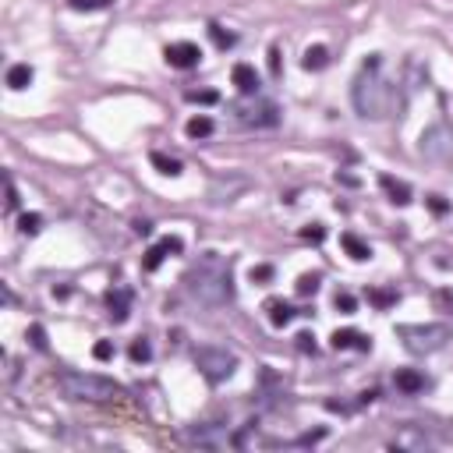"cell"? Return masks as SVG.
Returning a JSON list of instances; mask_svg holds the SVG:
<instances>
[{
    "label": "cell",
    "mask_w": 453,
    "mask_h": 453,
    "mask_svg": "<svg viewBox=\"0 0 453 453\" xmlns=\"http://www.w3.org/2000/svg\"><path fill=\"white\" fill-rule=\"evenodd\" d=\"M4 192H8V213H15L18 209V188H15V181H11V174H4Z\"/></svg>",
    "instance_id": "obj_32"
},
{
    "label": "cell",
    "mask_w": 453,
    "mask_h": 453,
    "mask_svg": "<svg viewBox=\"0 0 453 453\" xmlns=\"http://www.w3.org/2000/svg\"><path fill=\"white\" fill-rule=\"evenodd\" d=\"M365 297H369V305H376L379 312L394 308L397 301H400V294H397L394 287H369V290H365Z\"/></svg>",
    "instance_id": "obj_19"
},
{
    "label": "cell",
    "mask_w": 453,
    "mask_h": 453,
    "mask_svg": "<svg viewBox=\"0 0 453 453\" xmlns=\"http://www.w3.org/2000/svg\"><path fill=\"white\" fill-rule=\"evenodd\" d=\"M53 297H60V301L71 297V287H53Z\"/></svg>",
    "instance_id": "obj_42"
},
{
    "label": "cell",
    "mask_w": 453,
    "mask_h": 453,
    "mask_svg": "<svg viewBox=\"0 0 453 453\" xmlns=\"http://www.w3.org/2000/svg\"><path fill=\"white\" fill-rule=\"evenodd\" d=\"M135 234L149 237V234H153V223H149V220H135Z\"/></svg>",
    "instance_id": "obj_39"
},
{
    "label": "cell",
    "mask_w": 453,
    "mask_h": 453,
    "mask_svg": "<svg viewBox=\"0 0 453 453\" xmlns=\"http://www.w3.org/2000/svg\"><path fill=\"white\" fill-rule=\"evenodd\" d=\"M131 305H135V290L131 287H110L107 290V312H110V319L117 326L131 319Z\"/></svg>",
    "instance_id": "obj_9"
},
{
    "label": "cell",
    "mask_w": 453,
    "mask_h": 453,
    "mask_svg": "<svg viewBox=\"0 0 453 453\" xmlns=\"http://www.w3.org/2000/svg\"><path fill=\"white\" fill-rule=\"evenodd\" d=\"M209 36H213V43H216L220 50H234V46H237V36L227 33L223 25H209Z\"/></svg>",
    "instance_id": "obj_27"
},
{
    "label": "cell",
    "mask_w": 453,
    "mask_h": 453,
    "mask_svg": "<svg viewBox=\"0 0 453 453\" xmlns=\"http://www.w3.org/2000/svg\"><path fill=\"white\" fill-rule=\"evenodd\" d=\"M436 301H439V305H453V290H439Z\"/></svg>",
    "instance_id": "obj_41"
},
{
    "label": "cell",
    "mask_w": 453,
    "mask_h": 453,
    "mask_svg": "<svg viewBox=\"0 0 453 453\" xmlns=\"http://www.w3.org/2000/svg\"><path fill=\"white\" fill-rule=\"evenodd\" d=\"M195 369L205 376V382L220 386V382H227V379L234 376L237 354L227 351V347H198V351H195Z\"/></svg>",
    "instance_id": "obj_5"
},
{
    "label": "cell",
    "mask_w": 453,
    "mask_h": 453,
    "mask_svg": "<svg viewBox=\"0 0 453 453\" xmlns=\"http://www.w3.org/2000/svg\"><path fill=\"white\" fill-rule=\"evenodd\" d=\"M18 230H21L25 237H36V234L43 230V216H39V213H21V216H18Z\"/></svg>",
    "instance_id": "obj_25"
},
{
    "label": "cell",
    "mask_w": 453,
    "mask_h": 453,
    "mask_svg": "<svg viewBox=\"0 0 453 453\" xmlns=\"http://www.w3.org/2000/svg\"><path fill=\"white\" fill-rule=\"evenodd\" d=\"M93 358H96V361H110V358H113V344H110V340H100V344L93 347Z\"/></svg>",
    "instance_id": "obj_36"
},
{
    "label": "cell",
    "mask_w": 453,
    "mask_h": 453,
    "mask_svg": "<svg viewBox=\"0 0 453 453\" xmlns=\"http://www.w3.org/2000/svg\"><path fill=\"white\" fill-rule=\"evenodd\" d=\"M185 100H188V103H198V107H216V103H220V93H216V89H188Z\"/></svg>",
    "instance_id": "obj_23"
},
{
    "label": "cell",
    "mask_w": 453,
    "mask_h": 453,
    "mask_svg": "<svg viewBox=\"0 0 453 453\" xmlns=\"http://www.w3.org/2000/svg\"><path fill=\"white\" fill-rule=\"evenodd\" d=\"M351 100H354V110L361 117H386V107H389V85L382 78V53H369L361 60V71L351 85Z\"/></svg>",
    "instance_id": "obj_2"
},
{
    "label": "cell",
    "mask_w": 453,
    "mask_h": 453,
    "mask_svg": "<svg viewBox=\"0 0 453 453\" xmlns=\"http://www.w3.org/2000/svg\"><path fill=\"white\" fill-rule=\"evenodd\" d=\"M333 305H337V312L354 315V312H358V297H354V294H347V290H337V294H333Z\"/></svg>",
    "instance_id": "obj_29"
},
{
    "label": "cell",
    "mask_w": 453,
    "mask_h": 453,
    "mask_svg": "<svg viewBox=\"0 0 453 453\" xmlns=\"http://www.w3.org/2000/svg\"><path fill=\"white\" fill-rule=\"evenodd\" d=\"M185 294L202 308H223L234 301V266L220 252H202L185 273Z\"/></svg>",
    "instance_id": "obj_1"
},
{
    "label": "cell",
    "mask_w": 453,
    "mask_h": 453,
    "mask_svg": "<svg viewBox=\"0 0 453 453\" xmlns=\"http://www.w3.org/2000/svg\"><path fill=\"white\" fill-rule=\"evenodd\" d=\"M128 358L135 361V365H145L149 358H153V344H149L145 337H138V340H131V347H128Z\"/></svg>",
    "instance_id": "obj_24"
},
{
    "label": "cell",
    "mask_w": 453,
    "mask_h": 453,
    "mask_svg": "<svg viewBox=\"0 0 453 453\" xmlns=\"http://www.w3.org/2000/svg\"><path fill=\"white\" fill-rule=\"evenodd\" d=\"M297 351L301 354H315L319 347H315V337L312 333H297Z\"/></svg>",
    "instance_id": "obj_34"
},
{
    "label": "cell",
    "mask_w": 453,
    "mask_h": 453,
    "mask_svg": "<svg viewBox=\"0 0 453 453\" xmlns=\"http://www.w3.org/2000/svg\"><path fill=\"white\" fill-rule=\"evenodd\" d=\"M319 284H322V277H319V273H305V277H297L294 290H297V297H312V294L319 290Z\"/></svg>",
    "instance_id": "obj_26"
},
{
    "label": "cell",
    "mask_w": 453,
    "mask_h": 453,
    "mask_svg": "<svg viewBox=\"0 0 453 453\" xmlns=\"http://www.w3.org/2000/svg\"><path fill=\"white\" fill-rule=\"evenodd\" d=\"M71 11H103L110 8V0H68Z\"/></svg>",
    "instance_id": "obj_31"
},
{
    "label": "cell",
    "mask_w": 453,
    "mask_h": 453,
    "mask_svg": "<svg viewBox=\"0 0 453 453\" xmlns=\"http://www.w3.org/2000/svg\"><path fill=\"white\" fill-rule=\"evenodd\" d=\"M397 337L411 354H436L450 344L453 329L446 322H425V326H397Z\"/></svg>",
    "instance_id": "obj_4"
},
{
    "label": "cell",
    "mask_w": 453,
    "mask_h": 453,
    "mask_svg": "<svg viewBox=\"0 0 453 453\" xmlns=\"http://www.w3.org/2000/svg\"><path fill=\"white\" fill-rule=\"evenodd\" d=\"M340 245H344V252H347L354 262H369V259H372V245H369V241H361L358 234H351V230L340 234Z\"/></svg>",
    "instance_id": "obj_17"
},
{
    "label": "cell",
    "mask_w": 453,
    "mask_h": 453,
    "mask_svg": "<svg viewBox=\"0 0 453 453\" xmlns=\"http://www.w3.org/2000/svg\"><path fill=\"white\" fill-rule=\"evenodd\" d=\"M301 68L305 71H326L329 68V50L326 46H308L305 57H301Z\"/></svg>",
    "instance_id": "obj_20"
},
{
    "label": "cell",
    "mask_w": 453,
    "mask_h": 453,
    "mask_svg": "<svg viewBox=\"0 0 453 453\" xmlns=\"http://www.w3.org/2000/svg\"><path fill=\"white\" fill-rule=\"evenodd\" d=\"M28 340H33V347H36V351H50V340H46V329H43L39 322H33V326H28Z\"/></svg>",
    "instance_id": "obj_30"
},
{
    "label": "cell",
    "mask_w": 453,
    "mask_h": 453,
    "mask_svg": "<svg viewBox=\"0 0 453 453\" xmlns=\"http://www.w3.org/2000/svg\"><path fill=\"white\" fill-rule=\"evenodd\" d=\"M301 237L312 241V245H319V241L326 237V227L322 223H308V227H301Z\"/></svg>",
    "instance_id": "obj_33"
},
{
    "label": "cell",
    "mask_w": 453,
    "mask_h": 453,
    "mask_svg": "<svg viewBox=\"0 0 453 453\" xmlns=\"http://www.w3.org/2000/svg\"><path fill=\"white\" fill-rule=\"evenodd\" d=\"M181 252H185V241H181V237H163V241H156V245L145 252L142 269H145V273H156L167 255H181Z\"/></svg>",
    "instance_id": "obj_10"
},
{
    "label": "cell",
    "mask_w": 453,
    "mask_h": 453,
    "mask_svg": "<svg viewBox=\"0 0 453 453\" xmlns=\"http://www.w3.org/2000/svg\"><path fill=\"white\" fill-rule=\"evenodd\" d=\"M319 439H326V429H315V432L297 436V439H294V446H312V443H319Z\"/></svg>",
    "instance_id": "obj_37"
},
{
    "label": "cell",
    "mask_w": 453,
    "mask_h": 453,
    "mask_svg": "<svg viewBox=\"0 0 453 453\" xmlns=\"http://www.w3.org/2000/svg\"><path fill=\"white\" fill-rule=\"evenodd\" d=\"M248 277H252V284H273L277 269L269 266V262H259V266H252V269H248Z\"/></svg>",
    "instance_id": "obj_28"
},
{
    "label": "cell",
    "mask_w": 453,
    "mask_h": 453,
    "mask_svg": "<svg viewBox=\"0 0 453 453\" xmlns=\"http://www.w3.org/2000/svg\"><path fill=\"white\" fill-rule=\"evenodd\" d=\"M394 386L400 389V394L414 397V394H425V389H429V379L421 376V372H414V369H397V376H394Z\"/></svg>",
    "instance_id": "obj_13"
},
{
    "label": "cell",
    "mask_w": 453,
    "mask_h": 453,
    "mask_svg": "<svg viewBox=\"0 0 453 453\" xmlns=\"http://www.w3.org/2000/svg\"><path fill=\"white\" fill-rule=\"evenodd\" d=\"M185 131H188V138H209V135L216 131V124H213V117L198 113V117H192L188 124H185Z\"/></svg>",
    "instance_id": "obj_22"
},
{
    "label": "cell",
    "mask_w": 453,
    "mask_h": 453,
    "mask_svg": "<svg viewBox=\"0 0 453 453\" xmlns=\"http://www.w3.org/2000/svg\"><path fill=\"white\" fill-rule=\"evenodd\" d=\"M269 71H273V78H280V50L277 46L269 50Z\"/></svg>",
    "instance_id": "obj_38"
},
{
    "label": "cell",
    "mask_w": 453,
    "mask_h": 453,
    "mask_svg": "<svg viewBox=\"0 0 453 453\" xmlns=\"http://www.w3.org/2000/svg\"><path fill=\"white\" fill-rule=\"evenodd\" d=\"M337 181H340V185H347V188H358V177H351V174H337Z\"/></svg>",
    "instance_id": "obj_40"
},
{
    "label": "cell",
    "mask_w": 453,
    "mask_h": 453,
    "mask_svg": "<svg viewBox=\"0 0 453 453\" xmlns=\"http://www.w3.org/2000/svg\"><path fill=\"white\" fill-rule=\"evenodd\" d=\"M163 57H167L170 68L192 71V68L202 64V46H198V43H188V39H181V43H170V46L163 50Z\"/></svg>",
    "instance_id": "obj_8"
},
{
    "label": "cell",
    "mask_w": 453,
    "mask_h": 453,
    "mask_svg": "<svg viewBox=\"0 0 453 453\" xmlns=\"http://www.w3.org/2000/svg\"><path fill=\"white\" fill-rule=\"evenodd\" d=\"M429 209H432L436 216H446V213H450V202H446L443 195H429Z\"/></svg>",
    "instance_id": "obj_35"
},
{
    "label": "cell",
    "mask_w": 453,
    "mask_h": 453,
    "mask_svg": "<svg viewBox=\"0 0 453 453\" xmlns=\"http://www.w3.org/2000/svg\"><path fill=\"white\" fill-rule=\"evenodd\" d=\"M33 78H36L33 64H11V68H8V89H11V93L28 89V85H33Z\"/></svg>",
    "instance_id": "obj_18"
},
{
    "label": "cell",
    "mask_w": 453,
    "mask_h": 453,
    "mask_svg": "<svg viewBox=\"0 0 453 453\" xmlns=\"http://www.w3.org/2000/svg\"><path fill=\"white\" fill-rule=\"evenodd\" d=\"M149 163H153L163 177H177V174H181V160H177V156L160 153V149H156V153H149Z\"/></svg>",
    "instance_id": "obj_21"
},
{
    "label": "cell",
    "mask_w": 453,
    "mask_h": 453,
    "mask_svg": "<svg viewBox=\"0 0 453 453\" xmlns=\"http://www.w3.org/2000/svg\"><path fill=\"white\" fill-rule=\"evenodd\" d=\"M389 446L394 450H425V446H432V439L425 436V429H404V432H397L394 439H389Z\"/></svg>",
    "instance_id": "obj_15"
},
{
    "label": "cell",
    "mask_w": 453,
    "mask_h": 453,
    "mask_svg": "<svg viewBox=\"0 0 453 453\" xmlns=\"http://www.w3.org/2000/svg\"><path fill=\"white\" fill-rule=\"evenodd\" d=\"M266 319H269V326H277V329H284V326H290L294 322V315H305V312H297L290 301H284V297H269L266 301Z\"/></svg>",
    "instance_id": "obj_12"
},
{
    "label": "cell",
    "mask_w": 453,
    "mask_h": 453,
    "mask_svg": "<svg viewBox=\"0 0 453 453\" xmlns=\"http://www.w3.org/2000/svg\"><path fill=\"white\" fill-rule=\"evenodd\" d=\"M418 153L429 163H453V128H450V120H436L432 128L421 131Z\"/></svg>",
    "instance_id": "obj_6"
},
{
    "label": "cell",
    "mask_w": 453,
    "mask_h": 453,
    "mask_svg": "<svg viewBox=\"0 0 453 453\" xmlns=\"http://www.w3.org/2000/svg\"><path fill=\"white\" fill-rule=\"evenodd\" d=\"M57 386L64 389V397L71 400H117L124 397V386L107 379V376H96V372H78V369H60L57 372Z\"/></svg>",
    "instance_id": "obj_3"
},
{
    "label": "cell",
    "mask_w": 453,
    "mask_h": 453,
    "mask_svg": "<svg viewBox=\"0 0 453 453\" xmlns=\"http://www.w3.org/2000/svg\"><path fill=\"white\" fill-rule=\"evenodd\" d=\"M234 113L245 128H277L280 124V107L269 100H259L252 107H234Z\"/></svg>",
    "instance_id": "obj_7"
},
{
    "label": "cell",
    "mask_w": 453,
    "mask_h": 453,
    "mask_svg": "<svg viewBox=\"0 0 453 453\" xmlns=\"http://www.w3.org/2000/svg\"><path fill=\"white\" fill-rule=\"evenodd\" d=\"M230 78H234V85H237V93L241 96H255L259 93V71L252 68V64H234V71H230Z\"/></svg>",
    "instance_id": "obj_14"
},
{
    "label": "cell",
    "mask_w": 453,
    "mask_h": 453,
    "mask_svg": "<svg viewBox=\"0 0 453 453\" xmlns=\"http://www.w3.org/2000/svg\"><path fill=\"white\" fill-rule=\"evenodd\" d=\"M379 185H382V192L389 195V202H394V205H411V185H404V181L389 177V174L379 177Z\"/></svg>",
    "instance_id": "obj_16"
},
{
    "label": "cell",
    "mask_w": 453,
    "mask_h": 453,
    "mask_svg": "<svg viewBox=\"0 0 453 453\" xmlns=\"http://www.w3.org/2000/svg\"><path fill=\"white\" fill-rule=\"evenodd\" d=\"M329 347L333 351H372V337L361 333V329H337L329 337Z\"/></svg>",
    "instance_id": "obj_11"
}]
</instances>
